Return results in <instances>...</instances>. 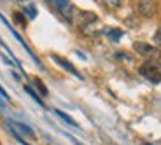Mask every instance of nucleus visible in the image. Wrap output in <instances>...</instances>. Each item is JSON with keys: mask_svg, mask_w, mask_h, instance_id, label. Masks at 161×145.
<instances>
[{"mask_svg": "<svg viewBox=\"0 0 161 145\" xmlns=\"http://www.w3.org/2000/svg\"><path fill=\"white\" fill-rule=\"evenodd\" d=\"M75 14H77V24L80 26V30L86 32V33H93L91 26H95V24L98 23L97 14L88 12V11H79V12H75Z\"/></svg>", "mask_w": 161, "mask_h": 145, "instance_id": "3", "label": "nucleus"}, {"mask_svg": "<svg viewBox=\"0 0 161 145\" xmlns=\"http://www.w3.org/2000/svg\"><path fill=\"white\" fill-rule=\"evenodd\" d=\"M51 58H53V60H54V61H56L58 65H60L61 68H65V70H67V72H70V73H72V75H75L77 79H82V75H80L79 72H77V68H75V67H74L72 63H70V61H67V60H65V58H61V56H56V54H51Z\"/></svg>", "mask_w": 161, "mask_h": 145, "instance_id": "7", "label": "nucleus"}, {"mask_svg": "<svg viewBox=\"0 0 161 145\" xmlns=\"http://www.w3.org/2000/svg\"><path fill=\"white\" fill-rule=\"evenodd\" d=\"M14 19H16V21H18V23H19V24H21V26H26V19H25V18H23V16H21L19 12H14Z\"/></svg>", "mask_w": 161, "mask_h": 145, "instance_id": "13", "label": "nucleus"}, {"mask_svg": "<svg viewBox=\"0 0 161 145\" xmlns=\"http://www.w3.org/2000/svg\"><path fill=\"white\" fill-rule=\"evenodd\" d=\"M25 12H26V14H28V16L32 18V19H33V18L37 16V12H35V7H33V5H30L28 9H25Z\"/></svg>", "mask_w": 161, "mask_h": 145, "instance_id": "15", "label": "nucleus"}, {"mask_svg": "<svg viewBox=\"0 0 161 145\" xmlns=\"http://www.w3.org/2000/svg\"><path fill=\"white\" fill-rule=\"evenodd\" d=\"M105 33H107V37H109L110 40H119L121 37H123V30H119V28H109V30H105Z\"/></svg>", "mask_w": 161, "mask_h": 145, "instance_id": "8", "label": "nucleus"}, {"mask_svg": "<svg viewBox=\"0 0 161 145\" xmlns=\"http://www.w3.org/2000/svg\"><path fill=\"white\" fill-rule=\"evenodd\" d=\"M9 128L14 131V137L16 138H21V137H26L30 140H35V131H33L30 126L23 124V122H16V121H9Z\"/></svg>", "mask_w": 161, "mask_h": 145, "instance_id": "5", "label": "nucleus"}, {"mask_svg": "<svg viewBox=\"0 0 161 145\" xmlns=\"http://www.w3.org/2000/svg\"><path fill=\"white\" fill-rule=\"evenodd\" d=\"M25 89H26V93H28L30 96H32V98H33V100H35L39 105H44V103H42V98H39V94H37L35 91H33V89L30 88V86H25Z\"/></svg>", "mask_w": 161, "mask_h": 145, "instance_id": "12", "label": "nucleus"}, {"mask_svg": "<svg viewBox=\"0 0 161 145\" xmlns=\"http://www.w3.org/2000/svg\"><path fill=\"white\" fill-rule=\"evenodd\" d=\"M154 42L158 46H161V24H159V28L156 30V33H154Z\"/></svg>", "mask_w": 161, "mask_h": 145, "instance_id": "14", "label": "nucleus"}, {"mask_svg": "<svg viewBox=\"0 0 161 145\" xmlns=\"http://www.w3.org/2000/svg\"><path fill=\"white\" fill-rule=\"evenodd\" d=\"M133 49H135V52H138L140 56H144L145 60H158V58L161 56V52L158 47H154V46H149V44H145V42H135L133 44Z\"/></svg>", "mask_w": 161, "mask_h": 145, "instance_id": "4", "label": "nucleus"}, {"mask_svg": "<svg viewBox=\"0 0 161 145\" xmlns=\"http://www.w3.org/2000/svg\"><path fill=\"white\" fill-rule=\"evenodd\" d=\"M100 2L107 9H112V11H114V9H119L121 4H123V0H100Z\"/></svg>", "mask_w": 161, "mask_h": 145, "instance_id": "10", "label": "nucleus"}, {"mask_svg": "<svg viewBox=\"0 0 161 145\" xmlns=\"http://www.w3.org/2000/svg\"><path fill=\"white\" fill-rule=\"evenodd\" d=\"M54 114H56L58 117H61V119H63L65 122H67V124H70V126H77V122L74 121L72 117L69 115V114H65V112H61V110H54Z\"/></svg>", "mask_w": 161, "mask_h": 145, "instance_id": "11", "label": "nucleus"}, {"mask_svg": "<svg viewBox=\"0 0 161 145\" xmlns=\"http://www.w3.org/2000/svg\"><path fill=\"white\" fill-rule=\"evenodd\" d=\"M138 72H140L142 77H145V79L151 81L153 84H159L161 82V70H159V67H158L156 63H153V61L144 63L140 68H138Z\"/></svg>", "mask_w": 161, "mask_h": 145, "instance_id": "2", "label": "nucleus"}, {"mask_svg": "<svg viewBox=\"0 0 161 145\" xmlns=\"http://www.w3.org/2000/svg\"><path fill=\"white\" fill-rule=\"evenodd\" d=\"M32 82H33V86L39 89V93L42 94V96H47V94H49V91H47V88H46V84L40 81L39 77H33V81H32Z\"/></svg>", "mask_w": 161, "mask_h": 145, "instance_id": "9", "label": "nucleus"}, {"mask_svg": "<svg viewBox=\"0 0 161 145\" xmlns=\"http://www.w3.org/2000/svg\"><path fill=\"white\" fill-rule=\"evenodd\" d=\"M0 94H2V96H4V98H5V100H9V94H7V93H5V89H4V88H2V86H0Z\"/></svg>", "mask_w": 161, "mask_h": 145, "instance_id": "16", "label": "nucleus"}, {"mask_svg": "<svg viewBox=\"0 0 161 145\" xmlns=\"http://www.w3.org/2000/svg\"><path fill=\"white\" fill-rule=\"evenodd\" d=\"M156 11H158L156 0H138V4H137L138 16L149 19V18H153L154 14H156Z\"/></svg>", "mask_w": 161, "mask_h": 145, "instance_id": "6", "label": "nucleus"}, {"mask_svg": "<svg viewBox=\"0 0 161 145\" xmlns=\"http://www.w3.org/2000/svg\"><path fill=\"white\" fill-rule=\"evenodd\" d=\"M49 5L56 12H60L61 16L65 18L67 21H72L74 19V14H75V9L72 7L70 0H46Z\"/></svg>", "mask_w": 161, "mask_h": 145, "instance_id": "1", "label": "nucleus"}]
</instances>
